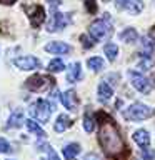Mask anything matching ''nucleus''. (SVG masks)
Wrapping results in <instances>:
<instances>
[{"instance_id": "21", "label": "nucleus", "mask_w": 155, "mask_h": 160, "mask_svg": "<svg viewBox=\"0 0 155 160\" xmlns=\"http://www.w3.org/2000/svg\"><path fill=\"white\" fill-rule=\"evenodd\" d=\"M103 52H105V55H107V58L110 60V62H113V60L117 58V55H118V47L110 42L103 47Z\"/></svg>"}, {"instance_id": "14", "label": "nucleus", "mask_w": 155, "mask_h": 160, "mask_svg": "<svg viewBox=\"0 0 155 160\" xmlns=\"http://www.w3.org/2000/svg\"><path fill=\"white\" fill-rule=\"evenodd\" d=\"M45 50L50 53H55V55H63V53H68L70 50V45L65 43V42H50L45 45Z\"/></svg>"}, {"instance_id": "3", "label": "nucleus", "mask_w": 155, "mask_h": 160, "mask_svg": "<svg viewBox=\"0 0 155 160\" xmlns=\"http://www.w3.org/2000/svg\"><path fill=\"white\" fill-rule=\"evenodd\" d=\"M152 108L147 107V105L140 103V102H135L132 103L128 108L123 110V118L128 120V122H140V120H145L152 115Z\"/></svg>"}, {"instance_id": "12", "label": "nucleus", "mask_w": 155, "mask_h": 160, "mask_svg": "<svg viewBox=\"0 0 155 160\" xmlns=\"http://www.w3.org/2000/svg\"><path fill=\"white\" fill-rule=\"evenodd\" d=\"M22 125H23V110L22 108H15L13 112L10 113L5 127L7 128H18V127H22Z\"/></svg>"}, {"instance_id": "23", "label": "nucleus", "mask_w": 155, "mask_h": 160, "mask_svg": "<svg viewBox=\"0 0 155 160\" xmlns=\"http://www.w3.org/2000/svg\"><path fill=\"white\" fill-rule=\"evenodd\" d=\"M87 65H88V68L93 70V72H100V70L103 68V60L100 57H92V58L87 60Z\"/></svg>"}, {"instance_id": "27", "label": "nucleus", "mask_w": 155, "mask_h": 160, "mask_svg": "<svg viewBox=\"0 0 155 160\" xmlns=\"http://www.w3.org/2000/svg\"><path fill=\"white\" fill-rule=\"evenodd\" d=\"M80 40H82L83 48H92L93 45H95V40H93V38H88L87 35H82V37H80Z\"/></svg>"}, {"instance_id": "29", "label": "nucleus", "mask_w": 155, "mask_h": 160, "mask_svg": "<svg viewBox=\"0 0 155 160\" xmlns=\"http://www.w3.org/2000/svg\"><path fill=\"white\" fill-rule=\"evenodd\" d=\"M83 160H102V158H100V155H97V153H88V155H85Z\"/></svg>"}, {"instance_id": "30", "label": "nucleus", "mask_w": 155, "mask_h": 160, "mask_svg": "<svg viewBox=\"0 0 155 160\" xmlns=\"http://www.w3.org/2000/svg\"><path fill=\"white\" fill-rule=\"evenodd\" d=\"M47 2H48V5L52 8H55V7H58V5H60V0H47Z\"/></svg>"}, {"instance_id": "13", "label": "nucleus", "mask_w": 155, "mask_h": 160, "mask_svg": "<svg viewBox=\"0 0 155 160\" xmlns=\"http://www.w3.org/2000/svg\"><path fill=\"white\" fill-rule=\"evenodd\" d=\"M60 98H62V103L65 105V108L77 110L78 100H77V93H75V90H67V92H63L62 95H60Z\"/></svg>"}, {"instance_id": "20", "label": "nucleus", "mask_w": 155, "mask_h": 160, "mask_svg": "<svg viewBox=\"0 0 155 160\" xmlns=\"http://www.w3.org/2000/svg\"><path fill=\"white\" fill-rule=\"evenodd\" d=\"M137 38H138V33H137V30L132 28V27L125 28L123 32L120 33V40H122V42H127V43H132Z\"/></svg>"}, {"instance_id": "4", "label": "nucleus", "mask_w": 155, "mask_h": 160, "mask_svg": "<svg viewBox=\"0 0 155 160\" xmlns=\"http://www.w3.org/2000/svg\"><path fill=\"white\" fill-rule=\"evenodd\" d=\"M53 112V105L48 102V100H43V98H38L37 102H33L30 105V113H32V117H35L38 120V122H48L50 115Z\"/></svg>"}, {"instance_id": "26", "label": "nucleus", "mask_w": 155, "mask_h": 160, "mask_svg": "<svg viewBox=\"0 0 155 160\" xmlns=\"http://www.w3.org/2000/svg\"><path fill=\"white\" fill-rule=\"evenodd\" d=\"M8 152H12V145L5 138H0V153H8Z\"/></svg>"}, {"instance_id": "8", "label": "nucleus", "mask_w": 155, "mask_h": 160, "mask_svg": "<svg viewBox=\"0 0 155 160\" xmlns=\"http://www.w3.org/2000/svg\"><path fill=\"white\" fill-rule=\"evenodd\" d=\"M25 12L28 15V20H30V25L32 27H40V25L43 23L45 20V10L42 5H32V7H27L25 8Z\"/></svg>"}, {"instance_id": "28", "label": "nucleus", "mask_w": 155, "mask_h": 160, "mask_svg": "<svg viewBox=\"0 0 155 160\" xmlns=\"http://www.w3.org/2000/svg\"><path fill=\"white\" fill-rule=\"evenodd\" d=\"M85 8L90 13H97V3H95V0H85Z\"/></svg>"}, {"instance_id": "18", "label": "nucleus", "mask_w": 155, "mask_h": 160, "mask_svg": "<svg viewBox=\"0 0 155 160\" xmlns=\"http://www.w3.org/2000/svg\"><path fill=\"white\" fill-rule=\"evenodd\" d=\"M80 78H82V65L78 62H75L67 73V80L68 82H78Z\"/></svg>"}, {"instance_id": "16", "label": "nucleus", "mask_w": 155, "mask_h": 160, "mask_svg": "<svg viewBox=\"0 0 155 160\" xmlns=\"http://www.w3.org/2000/svg\"><path fill=\"white\" fill-rule=\"evenodd\" d=\"M62 153H63L65 160H75V158H77V155L80 153V145L75 143V142L73 143H67L62 148Z\"/></svg>"}, {"instance_id": "6", "label": "nucleus", "mask_w": 155, "mask_h": 160, "mask_svg": "<svg viewBox=\"0 0 155 160\" xmlns=\"http://www.w3.org/2000/svg\"><path fill=\"white\" fill-rule=\"evenodd\" d=\"M128 78H130V82H132V85H133L135 90H138L140 93H150L152 85H150L148 78H145L140 72L130 70V72H128Z\"/></svg>"}, {"instance_id": "24", "label": "nucleus", "mask_w": 155, "mask_h": 160, "mask_svg": "<svg viewBox=\"0 0 155 160\" xmlns=\"http://www.w3.org/2000/svg\"><path fill=\"white\" fill-rule=\"evenodd\" d=\"M65 68V63L62 62L60 58H53L52 62L48 63V72H52V73H55V72H62V70Z\"/></svg>"}, {"instance_id": "5", "label": "nucleus", "mask_w": 155, "mask_h": 160, "mask_svg": "<svg viewBox=\"0 0 155 160\" xmlns=\"http://www.w3.org/2000/svg\"><path fill=\"white\" fill-rule=\"evenodd\" d=\"M53 80L47 77V75H32L30 78L25 80V88L30 90V92H43V90H47L52 87Z\"/></svg>"}, {"instance_id": "19", "label": "nucleus", "mask_w": 155, "mask_h": 160, "mask_svg": "<svg viewBox=\"0 0 155 160\" xmlns=\"http://www.w3.org/2000/svg\"><path fill=\"white\" fill-rule=\"evenodd\" d=\"M25 125H27V128L30 130L32 133H35L38 138H45V132H43V128L40 127V125L35 122V120L32 118H28V120H25Z\"/></svg>"}, {"instance_id": "2", "label": "nucleus", "mask_w": 155, "mask_h": 160, "mask_svg": "<svg viewBox=\"0 0 155 160\" xmlns=\"http://www.w3.org/2000/svg\"><path fill=\"white\" fill-rule=\"evenodd\" d=\"M108 22H110V17H108V13H105L103 18H98V20H95V22L90 23L88 33L95 42H98V40L108 37V35L112 33V27H110Z\"/></svg>"}, {"instance_id": "1", "label": "nucleus", "mask_w": 155, "mask_h": 160, "mask_svg": "<svg viewBox=\"0 0 155 160\" xmlns=\"http://www.w3.org/2000/svg\"><path fill=\"white\" fill-rule=\"evenodd\" d=\"M98 142L108 155H117L123 148V140L113 120L105 113H98Z\"/></svg>"}, {"instance_id": "17", "label": "nucleus", "mask_w": 155, "mask_h": 160, "mask_svg": "<svg viewBox=\"0 0 155 160\" xmlns=\"http://www.w3.org/2000/svg\"><path fill=\"white\" fill-rule=\"evenodd\" d=\"M68 127H72V118L68 117V115H65V113H62V115H58L57 117V122H55V125H53V128H55V132H65Z\"/></svg>"}, {"instance_id": "25", "label": "nucleus", "mask_w": 155, "mask_h": 160, "mask_svg": "<svg viewBox=\"0 0 155 160\" xmlns=\"http://www.w3.org/2000/svg\"><path fill=\"white\" fill-rule=\"evenodd\" d=\"M38 148L40 150H45V152H47V157H48V160H60L58 158V155L55 153V150L50 147V145H47V143H38Z\"/></svg>"}, {"instance_id": "9", "label": "nucleus", "mask_w": 155, "mask_h": 160, "mask_svg": "<svg viewBox=\"0 0 155 160\" xmlns=\"http://www.w3.org/2000/svg\"><path fill=\"white\" fill-rule=\"evenodd\" d=\"M70 23V17L67 13H60V12H55L50 18V22L47 25V30L48 32H57V30H62L65 28L67 25Z\"/></svg>"}, {"instance_id": "32", "label": "nucleus", "mask_w": 155, "mask_h": 160, "mask_svg": "<svg viewBox=\"0 0 155 160\" xmlns=\"http://www.w3.org/2000/svg\"><path fill=\"white\" fill-rule=\"evenodd\" d=\"M103 2H110V0H103Z\"/></svg>"}, {"instance_id": "31", "label": "nucleus", "mask_w": 155, "mask_h": 160, "mask_svg": "<svg viewBox=\"0 0 155 160\" xmlns=\"http://www.w3.org/2000/svg\"><path fill=\"white\" fill-rule=\"evenodd\" d=\"M15 2H17V0H0V3H3V5H12Z\"/></svg>"}, {"instance_id": "15", "label": "nucleus", "mask_w": 155, "mask_h": 160, "mask_svg": "<svg viewBox=\"0 0 155 160\" xmlns=\"http://www.w3.org/2000/svg\"><path fill=\"white\" fill-rule=\"evenodd\" d=\"M97 95H98V100L102 103H107L113 95V88L110 87L107 82H100L98 83V88H97Z\"/></svg>"}, {"instance_id": "11", "label": "nucleus", "mask_w": 155, "mask_h": 160, "mask_svg": "<svg viewBox=\"0 0 155 160\" xmlns=\"http://www.w3.org/2000/svg\"><path fill=\"white\" fill-rule=\"evenodd\" d=\"M133 142L138 145L140 148H147L150 147V133L147 132V130H143V128H138V130H135L133 132Z\"/></svg>"}, {"instance_id": "22", "label": "nucleus", "mask_w": 155, "mask_h": 160, "mask_svg": "<svg viewBox=\"0 0 155 160\" xmlns=\"http://www.w3.org/2000/svg\"><path fill=\"white\" fill-rule=\"evenodd\" d=\"M93 128H95V118H93V115L90 112H87L83 115V130L87 133H92Z\"/></svg>"}, {"instance_id": "10", "label": "nucleus", "mask_w": 155, "mask_h": 160, "mask_svg": "<svg viewBox=\"0 0 155 160\" xmlns=\"http://www.w3.org/2000/svg\"><path fill=\"white\" fill-rule=\"evenodd\" d=\"M13 65L20 70H35V68H40V60L32 57V55H25V57L15 58Z\"/></svg>"}, {"instance_id": "7", "label": "nucleus", "mask_w": 155, "mask_h": 160, "mask_svg": "<svg viewBox=\"0 0 155 160\" xmlns=\"http://www.w3.org/2000/svg\"><path fill=\"white\" fill-rule=\"evenodd\" d=\"M115 7L130 15H138L143 10V2L142 0H117Z\"/></svg>"}]
</instances>
